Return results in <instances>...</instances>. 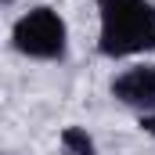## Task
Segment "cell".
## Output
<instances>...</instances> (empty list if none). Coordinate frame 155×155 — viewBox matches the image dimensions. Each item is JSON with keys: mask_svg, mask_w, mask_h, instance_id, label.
Returning a JSON list of instances; mask_svg holds the SVG:
<instances>
[{"mask_svg": "<svg viewBox=\"0 0 155 155\" xmlns=\"http://www.w3.org/2000/svg\"><path fill=\"white\" fill-rule=\"evenodd\" d=\"M97 7V54L108 61L155 54L152 0H94Z\"/></svg>", "mask_w": 155, "mask_h": 155, "instance_id": "1", "label": "cell"}, {"mask_svg": "<svg viewBox=\"0 0 155 155\" xmlns=\"http://www.w3.org/2000/svg\"><path fill=\"white\" fill-rule=\"evenodd\" d=\"M11 47L33 61H65L69 54V25L51 4H33L11 25Z\"/></svg>", "mask_w": 155, "mask_h": 155, "instance_id": "2", "label": "cell"}, {"mask_svg": "<svg viewBox=\"0 0 155 155\" xmlns=\"http://www.w3.org/2000/svg\"><path fill=\"white\" fill-rule=\"evenodd\" d=\"M108 94L137 116H155V61H137L112 76Z\"/></svg>", "mask_w": 155, "mask_h": 155, "instance_id": "3", "label": "cell"}, {"mask_svg": "<svg viewBox=\"0 0 155 155\" xmlns=\"http://www.w3.org/2000/svg\"><path fill=\"white\" fill-rule=\"evenodd\" d=\"M58 144H61V155H97V141L87 134V126H76V123H69L58 134Z\"/></svg>", "mask_w": 155, "mask_h": 155, "instance_id": "4", "label": "cell"}, {"mask_svg": "<svg viewBox=\"0 0 155 155\" xmlns=\"http://www.w3.org/2000/svg\"><path fill=\"white\" fill-rule=\"evenodd\" d=\"M141 130H144V134L155 141V116H141Z\"/></svg>", "mask_w": 155, "mask_h": 155, "instance_id": "5", "label": "cell"}]
</instances>
